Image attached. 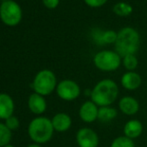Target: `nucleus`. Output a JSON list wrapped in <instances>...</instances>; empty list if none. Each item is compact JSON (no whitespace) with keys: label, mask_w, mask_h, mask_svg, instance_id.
I'll use <instances>...</instances> for the list:
<instances>
[{"label":"nucleus","mask_w":147,"mask_h":147,"mask_svg":"<svg viewBox=\"0 0 147 147\" xmlns=\"http://www.w3.org/2000/svg\"><path fill=\"white\" fill-rule=\"evenodd\" d=\"M119 96V87L112 79L105 78L98 81L91 89L90 100L98 107L112 106Z\"/></svg>","instance_id":"obj_1"},{"label":"nucleus","mask_w":147,"mask_h":147,"mask_svg":"<svg viewBox=\"0 0 147 147\" xmlns=\"http://www.w3.org/2000/svg\"><path fill=\"white\" fill-rule=\"evenodd\" d=\"M140 46V35L132 27H123L117 32L115 51L121 57L135 54Z\"/></svg>","instance_id":"obj_2"},{"label":"nucleus","mask_w":147,"mask_h":147,"mask_svg":"<svg viewBox=\"0 0 147 147\" xmlns=\"http://www.w3.org/2000/svg\"><path fill=\"white\" fill-rule=\"evenodd\" d=\"M28 135L34 143L44 144L50 141L54 133L51 119L44 116H37L28 125Z\"/></svg>","instance_id":"obj_3"},{"label":"nucleus","mask_w":147,"mask_h":147,"mask_svg":"<svg viewBox=\"0 0 147 147\" xmlns=\"http://www.w3.org/2000/svg\"><path fill=\"white\" fill-rule=\"evenodd\" d=\"M57 84V78L54 72L49 69H43L35 75L32 82V88L37 94L47 96L56 90Z\"/></svg>","instance_id":"obj_4"},{"label":"nucleus","mask_w":147,"mask_h":147,"mask_svg":"<svg viewBox=\"0 0 147 147\" xmlns=\"http://www.w3.org/2000/svg\"><path fill=\"white\" fill-rule=\"evenodd\" d=\"M93 63L98 70L103 72H112L117 70L122 63V57L112 50H102L93 57Z\"/></svg>","instance_id":"obj_5"},{"label":"nucleus","mask_w":147,"mask_h":147,"mask_svg":"<svg viewBox=\"0 0 147 147\" xmlns=\"http://www.w3.org/2000/svg\"><path fill=\"white\" fill-rule=\"evenodd\" d=\"M0 19L7 26H16L22 20V9L13 1H3L0 5Z\"/></svg>","instance_id":"obj_6"},{"label":"nucleus","mask_w":147,"mask_h":147,"mask_svg":"<svg viewBox=\"0 0 147 147\" xmlns=\"http://www.w3.org/2000/svg\"><path fill=\"white\" fill-rule=\"evenodd\" d=\"M55 91L59 98L64 101H74L81 94L80 86L71 79H64L58 82Z\"/></svg>","instance_id":"obj_7"},{"label":"nucleus","mask_w":147,"mask_h":147,"mask_svg":"<svg viewBox=\"0 0 147 147\" xmlns=\"http://www.w3.org/2000/svg\"><path fill=\"white\" fill-rule=\"evenodd\" d=\"M99 136L94 129L82 127L76 133V143L79 147H98Z\"/></svg>","instance_id":"obj_8"},{"label":"nucleus","mask_w":147,"mask_h":147,"mask_svg":"<svg viewBox=\"0 0 147 147\" xmlns=\"http://www.w3.org/2000/svg\"><path fill=\"white\" fill-rule=\"evenodd\" d=\"M98 111L99 107L92 100H87L81 104L78 115L84 123L90 124L98 120Z\"/></svg>","instance_id":"obj_9"},{"label":"nucleus","mask_w":147,"mask_h":147,"mask_svg":"<svg viewBox=\"0 0 147 147\" xmlns=\"http://www.w3.org/2000/svg\"><path fill=\"white\" fill-rule=\"evenodd\" d=\"M140 109L139 101L133 96L126 95L118 100V110L126 116H134Z\"/></svg>","instance_id":"obj_10"},{"label":"nucleus","mask_w":147,"mask_h":147,"mask_svg":"<svg viewBox=\"0 0 147 147\" xmlns=\"http://www.w3.org/2000/svg\"><path fill=\"white\" fill-rule=\"evenodd\" d=\"M122 87L127 91H135L141 86L142 78L136 71H127L120 79Z\"/></svg>","instance_id":"obj_11"},{"label":"nucleus","mask_w":147,"mask_h":147,"mask_svg":"<svg viewBox=\"0 0 147 147\" xmlns=\"http://www.w3.org/2000/svg\"><path fill=\"white\" fill-rule=\"evenodd\" d=\"M143 132V124L138 119H130L123 126V135L135 140L141 136Z\"/></svg>","instance_id":"obj_12"},{"label":"nucleus","mask_w":147,"mask_h":147,"mask_svg":"<svg viewBox=\"0 0 147 147\" xmlns=\"http://www.w3.org/2000/svg\"><path fill=\"white\" fill-rule=\"evenodd\" d=\"M28 108L33 114L40 115L45 112L47 108V102L45 100L44 96L37 93H32L29 97H28L27 101Z\"/></svg>","instance_id":"obj_13"},{"label":"nucleus","mask_w":147,"mask_h":147,"mask_svg":"<svg viewBox=\"0 0 147 147\" xmlns=\"http://www.w3.org/2000/svg\"><path fill=\"white\" fill-rule=\"evenodd\" d=\"M15 104L9 94L0 93V119L6 120L7 118L14 115Z\"/></svg>","instance_id":"obj_14"},{"label":"nucleus","mask_w":147,"mask_h":147,"mask_svg":"<svg viewBox=\"0 0 147 147\" xmlns=\"http://www.w3.org/2000/svg\"><path fill=\"white\" fill-rule=\"evenodd\" d=\"M54 131L56 132H66L70 129L72 125V119L67 113L59 112L56 113L51 119Z\"/></svg>","instance_id":"obj_15"},{"label":"nucleus","mask_w":147,"mask_h":147,"mask_svg":"<svg viewBox=\"0 0 147 147\" xmlns=\"http://www.w3.org/2000/svg\"><path fill=\"white\" fill-rule=\"evenodd\" d=\"M118 115V110L113 106L99 107L98 120L102 123H109L114 120Z\"/></svg>","instance_id":"obj_16"},{"label":"nucleus","mask_w":147,"mask_h":147,"mask_svg":"<svg viewBox=\"0 0 147 147\" xmlns=\"http://www.w3.org/2000/svg\"><path fill=\"white\" fill-rule=\"evenodd\" d=\"M113 12L117 16L126 17L133 12V7H132L131 4L127 3V2H118L113 7Z\"/></svg>","instance_id":"obj_17"},{"label":"nucleus","mask_w":147,"mask_h":147,"mask_svg":"<svg viewBox=\"0 0 147 147\" xmlns=\"http://www.w3.org/2000/svg\"><path fill=\"white\" fill-rule=\"evenodd\" d=\"M12 138V131L8 129L5 123L0 122V147H4L10 144Z\"/></svg>","instance_id":"obj_18"},{"label":"nucleus","mask_w":147,"mask_h":147,"mask_svg":"<svg viewBox=\"0 0 147 147\" xmlns=\"http://www.w3.org/2000/svg\"><path fill=\"white\" fill-rule=\"evenodd\" d=\"M109 147H135V142L134 140L130 139L126 136L121 135L114 138L111 141Z\"/></svg>","instance_id":"obj_19"},{"label":"nucleus","mask_w":147,"mask_h":147,"mask_svg":"<svg viewBox=\"0 0 147 147\" xmlns=\"http://www.w3.org/2000/svg\"><path fill=\"white\" fill-rule=\"evenodd\" d=\"M122 64L127 71H135V69L138 67V59L135 54L126 55L122 57Z\"/></svg>","instance_id":"obj_20"},{"label":"nucleus","mask_w":147,"mask_h":147,"mask_svg":"<svg viewBox=\"0 0 147 147\" xmlns=\"http://www.w3.org/2000/svg\"><path fill=\"white\" fill-rule=\"evenodd\" d=\"M117 39V32L113 30H107L103 32L100 36L101 43H106V44H112V43L116 42Z\"/></svg>","instance_id":"obj_21"},{"label":"nucleus","mask_w":147,"mask_h":147,"mask_svg":"<svg viewBox=\"0 0 147 147\" xmlns=\"http://www.w3.org/2000/svg\"><path fill=\"white\" fill-rule=\"evenodd\" d=\"M5 125L8 127V129H10L11 131H15L19 128V125H20V122H19V119L15 116V115H12L10 116L9 118L5 120Z\"/></svg>","instance_id":"obj_22"},{"label":"nucleus","mask_w":147,"mask_h":147,"mask_svg":"<svg viewBox=\"0 0 147 147\" xmlns=\"http://www.w3.org/2000/svg\"><path fill=\"white\" fill-rule=\"evenodd\" d=\"M108 0H84L85 4L91 8H99L102 7Z\"/></svg>","instance_id":"obj_23"},{"label":"nucleus","mask_w":147,"mask_h":147,"mask_svg":"<svg viewBox=\"0 0 147 147\" xmlns=\"http://www.w3.org/2000/svg\"><path fill=\"white\" fill-rule=\"evenodd\" d=\"M60 0H42L43 5L48 9H55L59 5Z\"/></svg>","instance_id":"obj_24"},{"label":"nucleus","mask_w":147,"mask_h":147,"mask_svg":"<svg viewBox=\"0 0 147 147\" xmlns=\"http://www.w3.org/2000/svg\"><path fill=\"white\" fill-rule=\"evenodd\" d=\"M26 147H42L40 145V144H37V143H33V144H29L28 146Z\"/></svg>","instance_id":"obj_25"},{"label":"nucleus","mask_w":147,"mask_h":147,"mask_svg":"<svg viewBox=\"0 0 147 147\" xmlns=\"http://www.w3.org/2000/svg\"><path fill=\"white\" fill-rule=\"evenodd\" d=\"M4 147H15V146H14V145H11V144H8V145L4 146Z\"/></svg>","instance_id":"obj_26"},{"label":"nucleus","mask_w":147,"mask_h":147,"mask_svg":"<svg viewBox=\"0 0 147 147\" xmlns=\"http://www.w3.org/2000/svg\"><path fill=\"white\" fill-rule=\"evenodd\" d=\"M3 1H13V0H3Z\"/></svg>","instance_id":"obj_27"}]
</instances>
